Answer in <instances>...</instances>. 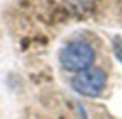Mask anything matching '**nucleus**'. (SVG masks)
Instances as JSON below:
<instances>
[{"mask_svg": "<svg viewBox=\"0 0 122 119\" xmlns=\"http://www.w3.org/2000/svg\"><path fill=\"white\" fill-rule=\"evenodd\" d=\"M59 62L68 72H83L95 62V49L86 42H73L60 50Z\"/></svg>", "mask_w": 122, "mask_h": 119, "instance_id": "nucleus-1", "label": "nucleus"}, {"mask_svg": "<svg viewBox=\"0 0 122 119\" xmlns=\"http://www.w3.org/2000/svg\"><path fill=\"white\" fill-rule=\"evenodd\" d=\"M108 75L103 69L89 68L83 72H79L72 79V88L82 96L96 98L106 88Z\"/></svg>", "mask_w": 122, "mask_h": 119, "instance_id": "nucleus-2", "label": "nucleus"}, {"mask_svg": "<svg viewBox=\"0 0 122 119\" xmlns=\"http://www.w3.org/2000/svg\"><path fill=\"white\" fill-rule=\"evenodd\" d=\"M113 53L119 62H122V37L116 36L113 39Z\"/></svg>", "mask_w": 122, "mask_h": 119, "instance_id": "nucleus-3", "label": "nucleus"}]
</instances>
